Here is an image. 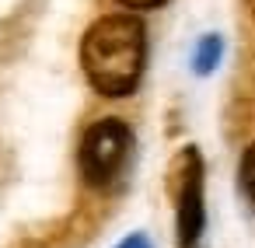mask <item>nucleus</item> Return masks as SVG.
<instances>
[{
    "label": "nucleus",
    "mask_w": 255,
    "mask_h": 248,
    "mask_svg": "<svg viewBox=\"0 0 255 248\" xmlns=\"http://www.w3.org/2000/svg\"><path fill=\"white\" fill-rule=\"evenodd\" d=\"M147 63V32L133 14H105L81 39L88 84L105 98H126L140 88Z\"/></svg>",
    "instance_id": "f257e3e1"
},
{
    "label": "nucleus",
    "mask_w": 255,
    "mask_h": 248,
    "mask_svg": "<svg viewBox=\"0 0 255 248\" xmlns=\"http://www.w3.org/2000/svg\"><path fill=\"white\" fill-rule=\"evenodd\" d=\"M129 147H133V133H129L126 123H119V119H98L84 133L81 154H77L84 182L88 185H109L123 171L126 157H129Z\"/></svg>",
    "instance_id": "f03ea898"
},
{
    "label": "nucleus",
    "mask_w": 255,
    "mask_h": 248,
    "mask_svg": "<svg viewBox=\"0 0 255 248\" xmlns=\"http://www.w3.org/2000/svg\"><path fill=\"white\" fill-rule=\"evenodd\" d=\"M175 217H178V248H199L206 227V203H203V157L196 147H185L175 157Z\"/></svg>",
    "instance_id": "7ed1b4c3"
},
{
    "label": "nucleus",
    "mask_w": 255,
    "mask_h": 248,
    "mask_svg": "<svg viewBox=\"0 0 255 248\" xmlns=\"http://www.w3.org/2000/svg\"><path fill=\"white\" fill-rule=\"evenodd\" d=\"M220 56H224V42H220V35H203L199 46H196V56H192V70H196L199 77H206V74L217 70Z\"/></svg>",
    "instance_id": "20e7f679"
},
{
    "label": "nucleus",
    "mask_w": 255,
    "mask_h": 248,
    "mask_svg": "<svg viewBox=\"0 0 255 248\" xmlns=\"http://www.w3.org/2000/svg\"><path fill=\"white\" fill-rule=\"evenodd\" d=\"M238 178H241V192H245V199H248V203H252V210H255V143L241 154Z\"/></svg>",
    "instance_id": "39448f33"
},
{
    "label": "nucleus",
    "mask_w": 255,
    "mask_h": 248,
    "mask_svg": "<svg viewBox=\"0 0 255 248\" xmlns=\"http://www.w3.org/2000/svg\"><path fill=\"white\" fill-rule=\"evenodd\" d=\"M116 248H154V245H150L147 234H129V238H123Z\"/></svg>",
    "instance_id": "423d86ee"
},
{
    "label": "nucleus",
    "mask_w": 255,
    "mask_h": 248,
    "mask_svg": "<svg viewBox=\"0 0 255 248\" xmlns=\"http://www.w3.org/2000/svg\"><path fill=\"white\" fill-rule=\"evenodd\" d=\"M119 4L136 7V11H154V7H161V4H164V0H119Z\"/></svg>",
    "instance_id": "0eeeda50"
},
{
    "label": "nucleus",
    "mask_w": 255,
    "mask_h": 248,
    "mask_svg": "<svg viewBox=\"0 0 255 248\" xmlns=\"http://www.w3.org/2000/svg\"><path fill=\"white\" fill-rule=\"evenodd\" d=\"M245 4H248V11H252V14H255V0H245Z\"/></svg>",
    "instance_id": "6e6552de"
}]
</instances>
